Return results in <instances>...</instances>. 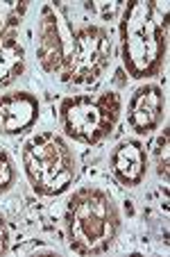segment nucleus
<instances>
[{
	"mask_svg": "<svg viewBox=\"0 0 170 257\" xmlns=\"http://www.w3.org/2000/svg\"><path fill=\"white\" fill-rule=\"evenodd\" d=\"M120 59L127 75L150 80L159 75L168 53V3L132 0L120 16Z\"/></svg>",
	"mask_w": 170,
	"mask_h": 257,
	"instance_id": "f257e3e1",
	"label": "nucleus"
},
{
	"mask_svg": "<svg viewBox=\"0 0 170 257\" xmlns=\"http://www.w3.org/2000/svg\"><path fill=\"white\" fill-rule=\"evenodd\" d=\"M64 223L70 250L78 255H102L116 243L122 218L104 189L82 187L68 200Z\"/></svg>",
	"mask_w": 170,
	"mask_h": 257,
	"instance_id": "f03ea898",
	"label": "nucleus"
},
{
	"mask_svg": "<svg viewBox=\"0 0 170 257\" xmlns=\"http://www.w3.org/2000/svg\"><path fill=\"white\" fill-rule=\"evenodd\" d=\"M23 171L39 196H62L78 175V160L68 141L57 132H39L23 144Z\"/></svg>",
	"mask_w": 170,
	"mask_h": 257,
	"instance_id": "7ed1b4c3",
	"label": "nucleus"
},
{
	"mask_svg": "<svg viewBox=\"0 0 170 257\" xmlns=\"http://www.w3.org/2000/svg\"><path fill=\"white\" fill-rule=\"evenodd\" d=\"M122 100L116 91L96 96H68L59 105V123L66 137L86 146L104 141L114 132L120 116Z\"/></svg>",
	"mask_w": 170,
	"mask_h": 257,
	"instance_id": "20e7f679",
	"label": "nucleus"
},
{
	"mask_svg": "<svg viewBox=\"0 0 170 257\" xmlns=\"http://www.w3.org/2000/svg\"><path fill=\"white\" fill-rule=\"evenodd\" d=\"M112 62V37L102 25H82L73 32V46L59 78L66 84H93Z\"/></svg>",
	"mask_w": 170,
	"mask_h": 257,
	"instance_id": "39448f33",
	"label": "nucleus"
},
{
	"mask_svg": "<svg viewBox=\"0 0 170 257\" xmlns=\"http://www.w3.org/2000/svg\"><path fill=\"white\" fill-rule=\"evenodd\" d=\"M73 32L62 5L48 3L41 7V19L36 23V59L46 73H62L73 46Z\"/></svg>",
	"mask_w": 170,
	"mask_h": 257,
	"instance_id": "423d86ee",
	"label": "nucleus"
},
{
	"mask_svg": "<svg viewBox=\"0 0 170 257\" xmlns=\"http://www.w3.org/2000/svg\"><path fill=\"white\" fill-rule=\"evenodd\" d=\"M166 96L159 84H141L127 102V123L136 135H150L164 123Z\"/></svg>",
	"mask_w": 170,
	"mask_h": 257,
	"instance_id": "0eeeda50",
	"label": "nucleus"
},
{
	"mask_svg": "<svg viewBox=\"0 0 170 257\" xmlns=\"http://www.w3.org/2000/svg\"><path fill=\"white\" fill-rule=\"evenodd\" d=\"M41 116L36 96L28 91H14L0 96V135L16 137L30 132Z\"/></svg>",
	"mask_w": 170,
	"mask_h": 257,
	"instance_id": "6e6552de",
	"label": "nucleus"
},
{
	"mask_svg": "<svg viewBox=\"0 0 170 257\" xmlns=\"http://www.w3.org/2000/svg\"><path fill=\"white\" fill-rule=\"evenodd\" d=\"M109 171L122 187H138L148 175L146 146L136 139H122L109 155Z\"/></svg>",
	"mask_w": 170,
	"mask_h": 257,
	"instance_id": "1a4fd4ad",
	"label": "nucleus"
},
{
	"mask_svg": "<svg viewBox=\"0 0 170 257\" xmlns=\"http://www.w3.org/2000/svg\"><path fill=\"white\" fill-rule=\"evenodd\" d=\"M25 71V48L18 41V32L0 37V89L14 84Z\"/></svg>",
	"mask_w": 170,
	"mask_h": 257,
	"instance_id": "9d476101",
	"label": "nucleus"
},
{
	"mask_svg": "<svg viewBox=\"0 0 170 257\" xmlns=\"http://www.w3.org/2000/svg\"><path fill=\"white\" fill-rule=\"evenodd\" d=\"M25 12H28V0H0V37L18 32Z\"/></svg>",
	"mask_w": 170,
	"mask_h": 257,
	"instance_id": "9b49d317",
	"label": "nucleus"
},
{
	"mask_svg": "<svg viewBox=\"0 0 170 257\" xmlns=\"http://www.w3.org/2000/svg\"><path fill=\"white\" fill-rule=\"evenodd\" d=\"M168 144H170V130H168V127H164V130H161V135L156 137V144H154L156 173H159L164 180H168V153H170Z\"/></svg>",
	"mask_w": 170,
	"mask_h": 257,
	"instance_id": "f8f14e48",
	"label": "nucleus"
},
{
	"mask_svg": "<svg viewBox=\"0 0 170 257\" xmlns=\"http://www.w3.org/2000/svg\"><path fill=\"white\" fill-rule=\"evenodd\" d=\"M16 164L14 160H12L10 153L0 146V194H5V191H10L12 187H14L16 182Z\"/></svg>",
	"mask_w": 170,
	"mask_h": 257,
	"instance_id": "ddd939ff",
	"label": "nucleus"
},
{
	"mask_svg": "<svg viewBox=\"0 0 170 257\" xmlns=\"http://www.w3.org/2000/svg\"><path fill=\"white\" fill-rule=\"evenodd\" d=\"M10 250V228H7L5 216L0 214V255H5Z\"/></svg>",
	"mask_w": 170,
	"mask_h": 257,
	"instance_id": "4468645a",
	"label": "nucleus"
},
{
	"mask_svg": "<svg viewBox=\"0 0 170 257\" xmlns=\"http://www.w3.org/2000/svg\"><path fill=\"white\" fill-rule=\"evenodd\" d=\"M88 10L91 12H96V14H100L102 19H109V16H114V10H118V5H104V3H88Z\"/></svg>",
	"mask_w": 170,
	"mask_h": 257,
	"instance_id": "2eb2a0df",
	"label": "nucleus"
}]
</instances>
